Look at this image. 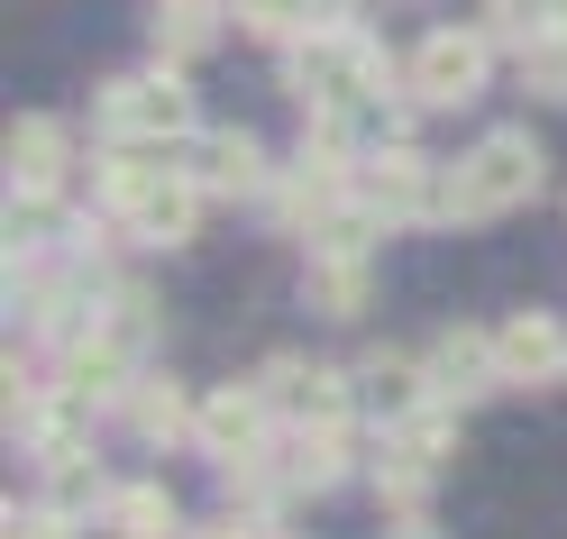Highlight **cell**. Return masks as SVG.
Here are the masks:
<instances>
[{
    "label": "cell",
    "instance_id": "e0dca14e",
    "mask_svg": "<svg viewBox=\"0 0 567 539\" xmlns=\"http://www.w3.org/2000/svg\"><path fill=\"white\" fill-rule=\"evenodd\" d=\"M311 302H321L330 320H358V302H367V257H311Z\"/></svg>",
    "mask_w": 567,
    "mask_h": 539
},
{
    "label": "cell",
    "instance_id": "484cf974",
    "mask_svg": "<svg viewBox=\"0 0 567 539\" xmlns=\"http://www.w3.org/2000/svg\"><path fill=\"white\" fill-rule=\"evenodd\" d=\"M184 539H247V530H229V521H210V530H184Z\"/></svg>",
    "mask_w": 567,
    "mask_h": 539
},
{
    "label": "cell",
    "instance_id": "30bf717a",
    "mask_svg": "<svg viewBox=\"0 0 567 539\" xmlns=\"http://www.w3.org/2000/svg\"><path fill=\"white\" fill-rule=\"evenodd\" d=\"M485 384H504L494 339H485V330H449V339L431 348V393H440V403H467V393H485Z\"/></svg>",
    "mask_w": 567,
    "mask_h": 539
},
{
    "label": "cell",
    "instance_id": "3957f363",
    "mask_svg": "<svg viewBox=\"0 0 567 539\" xmlns=\"http://www.w3.org/2000/svg\"><path fill=\"white\" fill-rule=\"evenodd\" d=\"M101 128H111L120 147H174V137H193V92L174 74H128L101 101Z\"/></svg>",
    "mask_w": 567,
    "mask_h": 539
},
{
    "label": "cell",
    "instance_id": "6da1fadb",
    "mask_svg": "<svg viewBox=\"0 0 567 539\" xmlns=\"http://www.w3.org/2000/svg\"><path fill=\"white\" fill-rule=\"evenodd\" d=\"M540 174H549V156L530 147V128L476 137V156L449 174V220H504V210H522L540 193Z\"/></svg>",
    "mask_w": 567,
    "mask_h": 539
},
{
    "label": "cell",
    "instance_id": "277c9868",
    "mask_svg": "<svg viewBox=\"0 0 567 539\" xmlns=\"http://www.w3.org/2000/svg\"><path fill=\"white\" fill-rule=\"evenodd\" d=\"M476 83H485V38H467V28H431V38L412 46V101L457 111V101H476Z\"/></svg>",
    "mask_w": 567,
    "mask_h": 539
},
{
    "label": "cell",
    "instance_id": "7c38bea8",
    "mask_svg": "<svg viewBox=\"0 0 567 539\" xmlns=\"http://www.w3.org/2000/svg\"><path fill=\"white\" fill-rule=\"evenodd\" d=\"M257 137H247V128H202L193 137V184L202 193H257Z\"/></svg>",
    "mask_w": 567,
    "mask_h": 539
},
{
    "label": "cell",
    "instance_id": "d6986e66",
    "mask_svg": "<svg viewBox=\"0 0 567 539\" xmlns=\"http://www.w3.org/2000/svg\"><path fill=\"white\" fill-rule=\"evenodd\" d=\"M111 521H120V539H165V530H174V494H165V485H128V494L111 502Z\"/></svg>",
    "mask_w": 567,
    "mask_h": 539
},
{
    "label": "cell",
    "instance_id": "ac0fdd59",
    "mask_svg": "<svg viewBox=\"0 0 567 539\" xmlns=\"http://www.w3.org/2000/svg\"><path fill=\"white\" fill-rule=\"evenodd\" d=\"M165 184H174V174H165V165H147V156H137V147H120L111 165H101V193H111V210H120V220H128L137 201H156Z\"/></svg>",
    "mask_w": 567,
    "mask_h": 539
},
{
    "label": "cell",
    "instance_id": "9c48e42d",
    "mask_svg": "<svg viewBox=\"0 0 567 539\" xmlns=\"http://www.w3.org/2000/svg\"><path fill=\"white\" fill-rule=\"evenodd\" d=\"M494 356H504V384H549L567 366V339H558L549 311H522V320L494 330Z\"/></svg>",
    "mask_w": 567,
    "mask_h": 539
},
{
    "label": "cell",
    "instance_id": "5bb4252c",
    "mask_svg": "<svg viewBox=\"0 0 567 539\" xmlns=\"http://www.w3.org/2000/svg\"><path fill=\"white\" fill-rule=\"evenodd\" d=\"M358 384H367V403H375V412H394V421H412L421 403H431V375H421L412 356H367V375H358Z\"/></svg>",
    "mask_w": 567,
    "mask_h": 539
},
{
    "label": "cell",
    "instance_id": "d4e9b609",
    "mask_svg": "<svg viewBox=\"0 0 567 539\" xmlns=\"http://www.w3.org/2000/svg\"><path fill=\"white\" fill-rule=\"evenodd\" d=\"M10 539H74V530H64V512H28V521L10 512Z\"/></svg>",
    "mask_w": 567,
    "mask_h": 539
},
{
    "label": "cell",
    "instance_id": "8992f818",
    "mask_svg": "<svg viewBox=\"0 0 567 539\" xmlns=\"http://www.w3.org/2000/svg\"><path fill=\"white\" fill-rule=\"evenodd\" d=\"M257 393H266V403H284V412H302L311 429H339V421H348V375L302 366V356H275Z\"/></svg>",
    "mask_w": 567,
    "mask_h": 539
},
{
    "label": "cell",
    "instance_id": "603a6c76",
    "mask_svg": "<svg viewBox=\"0 0 567 539\" xmlns=\"http://www.w3.org/2000/svg\"><path fill=\"white\" fill-rule=\"evenodd\" d=\"M238 28H257V38H302L311 28V0H229Z\"/></svg>",
    "mask_w": 567,
    "mask_h": 539
},
{
    "label": "cell",
    "instance_id": "4fadbf2b",
    "mask_svg": "<svg viewBox=\"0 0 567 539\" xmlns=\"http://www.w3.org/2000/svg\"><path fill=\"white\" fill-rule=\"evenodd\" d=\"M128 421H137V439H156V448H174V439H202V412L184 403V393H174L165 375H147L128 393Z\"/></svg>",
    "mask_w": 567,
    "mask_h": 539
},
{
    "label": "cell",
    "instance_id": "8fae6325",
    "mask_svg": "<svg viewBox=\"0 0 567 539\" xmlns=\"http://www.w3.org/2000/svg\"><path fill=\"white\" fill-rule=\"evenodd\" d=\"M64 156H74L64 120H19L10 128V193H55L64 184Z\"/></svg>",
    "mask_w": 567,
    "mask_h": 539
},
{
    "label": "cell",
    "instance_id": "7402d4cb",
    "mask_svg": "<svg viewBox=\"0 0 567 539\" xmlns=\"http://www.w3.org/2000/svg\"><path fill=\"white\" fill-rule=\"evenodd\" d=\"M522 83L540 101H567V28H549L540 46H522Z\"/></svg>",
    "mask_w": 567,
    "mask_h": 539
},
{
    "label": "cell",
    "instance_id": "5b68a950",
    "mask_svg": "<svg viewBox=\"0 0 567 539\" xmlns=\"http://www.w3.org/2000/svg\"><path fill=\"white\" fill-rule=\"evenodd\" d=\"M137 366V339L120 330V320H101V330H83L74 348H64V393L74 403H101V393H120Z\"/></svg>",
    "mask_w": 567,
    "mask_h": 539
},
{
    "label": "cell",
    "instance_id": "7a4b0ae2",
    "mask_svg": "<svg viewBox=\"0 0 567 539\" xmlns=\"http://www.w3.org/2000/svg\"><path fill=\"white\" fill-rule=\"evenodd\" d=\"M284 83H293L302 101H321V111H358V101H375L384 83H394V64H384L358 28H311V38L284 55Z\"/></svg>",
    "mask_w": 567,
    "mask_h": 539
},
{
    "label": "cell",
    "instance_id": "ffe728a7",
    "mask_svg": "<svg viewBox=\"0 0 567 539\" xmlns=\"http://www.w3.org/2000/svg\"><path fill=\"white\" fill-rule=\"evenodd\" d=\"M83 502H101V466L74 448V457H47V512H83Z\"/></svg>",
    "mask_w": 567,
    "mask_h": 539
},
{
    "label": "cell",
    "instance_id": "ba28073f",
    "mask_svg": "<svg viewBox=\"0 0 567 539\" xmlns=\"http://www.w3.org/2000/svg\"><path fill=\"white\" fill-rule=\"evenodd\" d=\"M257 439H266V393L229 384V393H210V403H202V448L220 457V466H247Z\"/></svg>",
    "mask_w": 567,
    "mask_h": 539
},
{
    "label": "cell",
    "instance_id": "52a82bcc",
    "mask_svg": "<svg viewBox=\"0 0 567 539\" xmlns=\"http://www.w3.org/2000/svg\"><path fill=\"white\" fill-rule=\"evenodd\" d=\"M367 210H384V220H412V210H449V193H431V156L384 147V156L367 165Z\"/></svg>",
    "mask_w": 567,
    "mask_h": 539
},
{
    "label": "cell",
    "instance_id": "2e32d148",
    "mask_svg": "<svg viewBox=\"0 0 567 539\" xmlns=\"http://www.w3.org/2000/svg\"><path fill=\"white\" fill-rule=\"evenodd\" d=\"M220 38V0H156V46L165 55H202Z\"/></svg>",
    "mask_w": 567,
    "mask_h": 539
},
{
    "label": "cell",
    "instance_id": "44dd1931",
    "mask_svg": "<svg viewBox=\"0 0 567 539\" xmlns=\"http://www.w3.org/2000/svg\"><path fill=\"white\" fill-rule=\"evenodd\" d=\"M485 19H494V38H513V46H540L549 28H558V0H485Z\"/></svg>",
    "mask_w": 567,
    "mask_h": 539
},
{
    "label": "cell",
    "instance_id": "cb8c5ba5",
    "mask_svg": "<svg viewBox=\"0 0 567 539\" xmlns=\"http://www.w3.org/2000/svg\"><path fill=\"white\" fill-rule=\"evenodd\" d=\"M284 476H293V485H339V439H330V429H302L293 457H284Z\"/></svg>",
    "mask_w": 567,
    "mask_h": 539
},
{
    "label": "cell",
    "instance_id": "9a60e30c",
    "mask_svg": "<svg viewBox=\"0 0 567 539\" xmlns=\"http://www.w3.org/2000/svg\"><path fill=\"white\" fill-rule=\"evenodd\" d=\"M193 210H202V184H165L156 201L128 210V229L147 238V247H184V238H193Z\"/></svg>",
    "mask_w": 567,
    "mask_h": 539
}]
</instances>
